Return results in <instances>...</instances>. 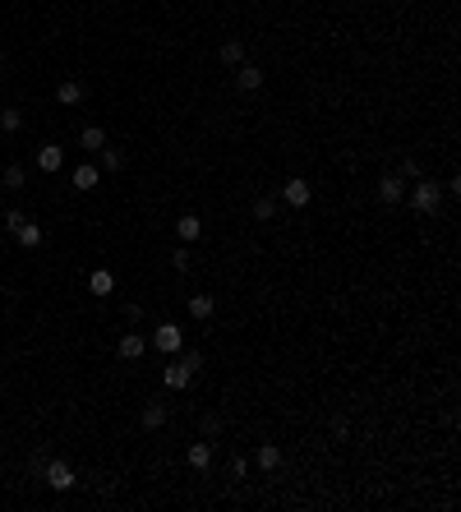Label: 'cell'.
Segmentation results:
<instances>
[{"label":"cell","mask_w":461,"mask_h":512,"mask_svg":"<svg viewBox=\"0 0 461 512\" xmlns=\"http://www.w3.org/2000/svg\"><path fill=\"white\" fill-rule=\"evenodd\" d=\"M203 429H208V434L217 439V434H222V420H217V416H203Z\"/></svg>","instance_id":"4dcf8cb0"},{"label":"cell","mask_w":461,"mask_h":512,"mask_svg":"<svg viewBox=\"0 0 461 512\" xmlns=\"http://www.w3.org/2000/svg\"><path fill=\"white\" fill-rule=\"evenodd\" d=\"M180 360H185V365H190V369H203V351H185Z\"/></svg>","instance_id":"f546056e"},{"label":"cell","mask_w":461,"mask_h":512,"mask_svg":"<svg viewBox=\"0 0 461 512\" xmlns=\"http://www.w3.org/2000/svg\"><path fill=\"white\" fill-rule=\"evenodd\" d=\"M152 347L162 351V356H180L185 351V328L180 323H162V328L152 332Z\"/></svg>","instance_id":"6da1fadb"},{"label":"cell","mask_w":461,"mask_h":512,"mask_svg":"<svg viewBox=\"0 0 461 512\" xmlns=\"http://www.w3.org/2000/svg\"><path fill=\"white\" fill-rule=\"evenodd\" d=\"M415 175H420V162H415V157H406V162H401V180H415Z\"/></svg>","instance_id":"484cf974"},{"label":"cell","mask_w":461,"mask_h":512,"mask_svg":"<svg viewBox=\"0 0 461 512\" xmlns=\"http://www.w3.org/2000/svg\"><path fill=\"white\" fill-rule=\"evenodd\" d=\"M401 194H406V180H401V175H383V180H378V199L383 203H401Z\"/></svg>","instance_id":"30bf717a"},{"label":"cell","mask_w":461,"mask_h":512,"mask_svg":"<svg viewBox=\"0 0 461 512\" xmlns=\"http://www.w3.org/2000/svg\"><path fill=\"white\" fill-rule=\"evenodd\" d=\"M190 379H194V369L185 365V360H171V365L162 369V383H166V388H190Z\"/></svg>","instance_id":"5b68a950"},{"label":"cell","mask_w":461,"mask_h":512,"mask_svg":"<svg viewBox=\"0 0 461 512\" xmlns=\"http://www.w3.org/2000/svg\"><path fill=\"white\" fill-rule=\"evenodd\" d=\"M185 461H190L194 471H208V466H212V443H190V452H185Z\"/></svg>","instance_id":"8fae6325"},{"label":"cell","mask_w":461,"mask_h":512,"mask_svg":"<svg viewBox=\"0 0 461 512\" xmlns=\"http://www.w3.org/2000/svg\"><path fill=\"white\" fill-rule=\"evenodd\" d=\"M254 217H259V222H272V217H277V199H259V203H254Z\"/></svg>","instance_id":"cb8c5ba5"},{"label":"cell","mask_w":461,"mask_h":512,"mask_svg":"<svg viewBox=\"0 0 461 512\" xmlns=\"http://www.w3.org/2000/svg\"><path fill=\"white\" fill-rule=\"evenodd\" d=\"M410 203H415L420 213H434L438 203H443V185H434V180H420L415 190H410Z\"/></svg>","instance_id":"7a4b0ae2"},{"label":"cell","mask_w":461,"mask_h":512,"mask_svg":"<svg viewBox=\"0 0 461 512\" xmlns=\"http://www.w3.org/2000/svg\"><path fill=\"white\" fill-rule=\"evenodd\" d=\"M70 180H74V190H78V194H88V190H97V185H102V171H97L93 162H83V166H74Z\"/></svg>","instance_id":"277c9868"},{"label":"cell","mask_w":461,"mask_h":512,"mask_svg":"<svg viewBox=\"0 0 461 512\" xmlns=\"http://www.w3.org/2000/svg\"><path fill=\"white\" fill-rule=\"evenodd\" d=\"M14 240L24 245V250H37V245H42V226H37V222H24V226L14 231Z\"/></svg>","instance_id":"4fadbf2b"},{"label":"cell","mask_w":461,"mask_h":512,"mask_svg":"<svg viewBox=\"0 0 461 512\" xmlns=\"http://www.w3.org/2000/svg\"><path fill=\"white\" fill-rule=\"evenodd\" d=\"M199 231H203V222H199V217H190V213L175 222V235H180V240H199Z\"/></svg>","instance_id":"d6986e66"},{"label":"cell","mask_w":461,"mask_h":512,"mask_svg":"<svg viewBox=\"0 0 461 512\" xmlns=\"http://www.w3.org/2000/svg\"><path fill=\"white\" fill-rule=\"evenodd\" d=\"M139 425H143V429H162V425H166V406L148 401V406H143V416H139Z\"/></svg>","instance_id":"9a60e30c"},{"label":"cell","mask_w":461,"mask_h":512,"mask_svg":"<svg viewBox=\"0 0 461 512\" xmlns=\"http://www.w3.org/2000/svg\"><path fill=\"white\" fill-rule=\"evenodd\" d=\"M78 143H83L88 153H102V148H106V134H102V125H88V130L78 134Z\"/></svg>","instance_id":"2e32d148"},{"label":"cell","mask_w":461,"mask_h":512,"mask_svg":"<svg viewBox=\"0 0 461 512\" xmlns=\"http://www.w3.org/2000/svg\"><path fill=\"white\" fill-rule=\"evenodd\" d=\"M42 471H46V457H42V452H37V457H28V476H42Z\"/></svg>","instance_id":"83f0119b"},{"label":"cell","mask_w":461,"mask_h":512,"mask_svg":"<svg viewBox=\"0 0 461 512\" xmlns=\"http://www.w3.org/2000/svg\"><path fill=\"white\" fill-rule=\"evenodd\" d=\"M24 222H28V217H24V213H19V208H9V213H5V231H19V226H24Z\"/></svg>","instance_id":"d4e9b609"},{"label":"cell","mask_w":461,"mask_h":512,"mask_svg":"<svg viewBox=\"0 0 461 512\" xmlns=\"http://www.w3.org/2000/svg\"><path fill=\"white\" fill-rule=\"evenodd\" d=\"M42 480H46V485L56 489V494H65V489H74V471H70V461H46Z\"/></svg>","instance_id":"3957f363"},{"label":"cell","mask_w":461,"mask_h":512,"mask_svg":"<svg viewBox=\"0 0 461 512\" xmlns=\"http://www.w3.org/2000/svg\"><path fill=\"white\" fill-rule=\"evenodd\" d=\"M281 199H286V208H305L309 203V180H286Z\"/></svg>","instance_id":"52a82bcc"},{"label":"cell","mask_w":461,"mask_h":512,"mask_svg":"<svg viewBox=\"0 0 461 512\" xmlns=\"http://www.w3.org/2000/svg\"><path fill=\"white\" fill-rule=\"evenodd\" d=\"M24 180H28V175H24V166H19V162H9V166H5V190H24Z\"/></svg>","instance_id":"7402d4cb"},{"label":"cell","mask_w":461,"mask_h":512,"mask_svg":"<svg viewBox=\"0 0 461 512\" xmlns=\"http://www.w3.org/2000/svg\"><path fill=\"white\" fill-rule=\"evenodd\" d=\"M19 125H24V111H19V106H5V111H0V130H9V134H14Z\"/></svg>","instance_id":"44dd1931"},{"label":"cell","mask_w":461,"mask_h":512,"mask_svg":"<svg viewBox=\"0 0 461 512\" xmlns=\"http://www.w3.org/2000/svg\"><path fill=\"white\" fill-rule=\"evenodd\" d=\"M56 102L61 106H78L83 102V83H78V78H65V83L56 88Z\"/></svg>","instance_id":"7c38bea8"},{"label":"cell","mask_w":461,"mask_h":512,"mask_svg":"<svg viewBox=\"0 0 461 512\" xmlns=\"http://www.w3.org/2000/svg\"><path fill=\"white\" fill-rule=\"evenodd\" d=\"M37 166H42V171H61L65 166V148L61 143H42L37 148Z\"/></svg>","instance_id":"8992f818"},{"label":"cell","mask_w":461,"mask_h":512,"mask_svg":"<svg viewBox=\"0 0 461 512\" xmlns=\"http://www.w3.org/2000/svg\"><path fill=\"white\" fill-rule=\"evenodd\" d=\"M190 314L194 319H212V295H190Z\"/></svg>","instance_id":"ffe728a7"},{"label":"cell","mask_w":461,"mask_h":512,"mask_svg":"<svg viewBox=\"0 0 461 512\" xmlns=\"http://www.w3.org/2000/svg\"><path fill=\"white\" fill-rule=\"evenodd\" d=\"M171 268H175V272L190 268V250H175V254H171Z\"/></svg>","instance_id":"4316f807"},{"label":"cell","mask_w":461,"mask_h":512,"mask_svg":"<svg viewBox=\"0 0 461 512\" xmlns=\"http://www.w3.org/2000/svg\"><path fill=\"white\" fill-rule=\"evenodd\" d=\"M231 476H235V480H244V476H249V461L235 457V461H231Z\"/></svg>","instance_id":"f1b7e54d"},{"label":"cell","mask_w":461,"mask_h":512,"mask_svg":"<svg viewBox=\"0 0 461 512\" xmlns=\"http://www.w3.org/2000/svg\"><path fill=\"white\" fill-rule=\"evenodd\" d=\"M102 166H106V171H120V166H125V153H120V148H102Z\"/></svg>","instance_id":"603a6c76"},{"label":"cell","mask_w":461,"mask_h":512,"mask_svg":"<svg viewBox=\"0 0 461 512\" xmlns=\"http://www.w3.org/2000/svg\"><path fill=\"white\" fill-rule=\"evenodd\" d=\"M115 351H120V360H143L148 342H143L139 332H125V337H120V347H115Z\"/></svg>","instance_id":"ba28073f"},{"label":"cell","mask_w":461,"mask_h":512,"mask_svg":"<svg viewBox=\"0 0 461 512\" xmlns=\"http://www.w3.org/2000/svg\"><path fill=\"white\" fill-rule=\"evenodd\" d=\"M222 65H244V42H240V37L222 42Z\"/></svg>","instance_id":"e0dca14e"},{"label":"cell","mask_w":461,"mask_h":512,"mask_svg":"<svg viewBox=\"0 0 461 512\" xmlns=\"http://www.w3.org/2000/svg\"><path fill=\"white\" fill-rule=\"evenodd\" d=\"M88 287H93V295H111V291H115V277H111L106 268H97L93 277H88Z\"/></svg>","instance_id":"ac0fdd59"},{"label":"cell","mask_w":461,"mask_h":512,"mask_svg":"<svg viewBox=\"0 0 461 512\" xmlns=\"http://www.w3.org/2000/svg\"><path fill=\"white\" fill-rule=\"evenodd\" d=\"M254 461H259L263 471H277L281 466V448H277V443H263V448L254 452Z\"/></svg>","instance_id":"5bb4252c"},{"label":"cell","mask_w":461,"mask_h":512,"mask_svg":"<svg viewBox=\"0 0 461 512\" xmlns=\"http://www.w3.org/2000/svg\"><path fill=\"white\" fill-rule=\"evenodd\" d=\"M0 70H5V56H0Z\"/></svg>","instance_id":"1f68e13d"},{"label":"cell","mask_w":461,"mask_h":512,"mask_svg":"<svg viewBox=\"0 0 461 512\" xmlns=\"http://www.w3.org/2000/svg\"><path fill=\"white\" fill-rule=\"evenodd\" d=\"M235 88H240V93L263 88V70H259V65H240V70H235Z\"/></svg>","instance_id":"9c48e42d"}]
</instances>
